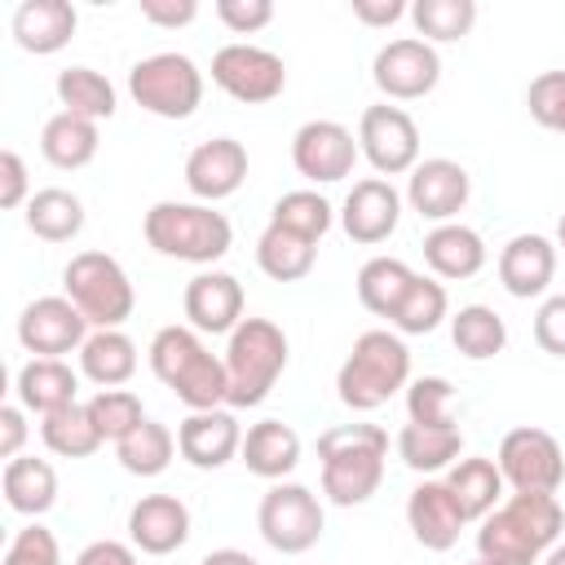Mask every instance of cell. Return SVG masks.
<instances>
[{"mask_svg": "<svg viewBox=\"0 0 565 565\" xmlns=\"http://www.w3.org/2000/svg\"><path fill=\"white\" fill-rule=\"evenodd\" d=\"M565 530V508L556 494H512L477 530V556L494 565H534L543 561Z\"/></svg>", "mask_w": 565, "mask_h": 565, "instance_id": "cell-1", "label": "cell"}, {"mask_svg": "<svg viewBox=\"0 0 565 565\" xmlns=\"http://www.w3.org/2000/svg\"><path fill=\"white\" fill-rule=\"evenodd\" d=\"M318 459H322V494L335 508H358L384 481L388 433L380 424H335L318 437Z\"/></svg>", "mask_w": 565, "mask_h": 565, "instance_id": "cell-2", "label": "cell"}, {"mask_svg": "<svg viewBox=\"0 0 565 565\" xmlns=\"http://www.w3.org/2000/svg\"><path fill=\"white\" fill-rule=\"evenodd\" d=\"M150 371L159 384H168L190 411H216L230 397L225 358L207 353L194 327H159L150 340Z\"/></svg>", "mask_w": 565, "mask_h": 565, "instance_id": "cell-3", "label": "cell"}, {"mask_svg": "<svg viewBox=\"0 0 565 565\" xmlns=\"http://www.w3.org/2000/svg\"><path fill=\"white\" fill-rule=\"evenodd\" d=\"M141 234L159 256L185 265H216L234 243L230 221L212 203H177V199L154 203L141 216Z\"/></svg>", "mask_w": 565, "mask_h": 565, "instance_id": "cell-4", "label": "cell"}, {"mask_svg": "<svg viewBox=\"0 0 565 565\" xmlns=\"http://www.w3.org/2000/svg\"><path fill=\"white\" fill-rule=\"evenodd\" d=\"M411 384V349L397 331H362L335 371V393L349 411H375Z\"/></svg>", "mask_w": 565, "mask_h": 565, "instance_id": "cell-5", "label": "cell"}, {"mask_svg": "<svg viewBox=\"0 0 565 565\" xmlns=\"http://www.w3.org/2000/svg\"><path fill=\"white\" fill-rule=\"evenodd\" d=\"M287 335L278 322L269 318H243L234 331H230V344H225V375H230V397L225 406L230 411H247V406H260L278 375L287 371Z\"/></svg>", "mask_w": 565, "mask_h": 565, "instance_id": "cell-6", "label": "cell"}, {"mask_svg": "<svg viewBox=\"0 0 565 565\" xmlns=\"http://www.w3.org/2000/svg\"><path fill=\"white\" fill-rule=\"evenodd\" d=\"M62 287H66V300L88 318L93 331H115L132 318V282L124 274V265L106 252H79L66 260L62 269Z\"/></svg>", "mask_w": 565, "mask_h": 565, "instance_id": "cell-7", "label": "cell"}, {"mask_svg": "<svg viewBox=\"0 0 565 565\" xmlns=\"http://www.w3.org/2000/svg\"><path fill=\"white\" fill-rule=\"evenodd\" d=\"M128 93L159 119H190L203 102V71L185 53H150L128 71Z\"/></svg>", "mask_w": 565, "mask_h": 565, "instance_id": "cell-8", "label": "cell"}, {"mask_svg": "<svg viewBox=\"0 0 565 565\" xmlns=\"http://www.w3.org/2000/svg\"><path fill=\"white\" fill-rule=\"evenodd\" d=\"M322 503L309 486L300 481H274L265 494H260V508H256V530L260 539L282 552V556H300L309 552L318 539H322Z\"/></svg>", "mask_w": 565, "mask_h": 565, "instance_id": "cell-9", "label": "cell"}, {"mask_svg": "<svg viewBox=\"0 0 565 565\" xmlns=\"http://www.w3.org/2000/svg\"><path fill=\"white\" fill-rule=\"evenodd\" d=\"M499 472L512 494H556L565 481V455L547 428H512L499 441Z\"/></svg>", "mask_w": 565, "mask_h": 565, "instance_id": "cell-10", "label": "cell"}, {"mask_svg": "<svg viewBox=\"0 0 565 565\" xmlns=\"http://www.w3.org/2000/svg\"><path fill=\"white\" fill-rule=\"evenodd\" d=\"M358 150L366 154V163L384 181L402 177V172H415V163H419V128L402 106L375 102L358 119Z\"/></svg>", "mask_w": 565, "mask_h": 565, "instance_id": "cell-11", "label": "cell"}, {"mask_svg": "<svg viewBox=\"0 0 565 565\" xmlns=\"http://www.w3.org/2000/svg\"><path fill=\"white\" fill-rule=\"evenodd\" d=\"M212 84L243 106H260L287 88V66L260 44H225L212 53Z\"/></svg>", "mask_w": 565, "mask_h": 565, "instance_id": "cell-12", "label": "cell"}, {"mask_svg": "<svg viewBox=\"0 0 565 565\" xmlns=\"http://www.w3.org/2000/svg\"><path fill=\"white\" fill-rule=\"evenodd\" d=\"M371 79L375 88L388 97V102H415V97H428L441 79V57L428 40L419 35H402V40H388L375 62H371Z\"/></svg>", "mask_w": 565, "mask_h": 565, "instance_id": "cell-13", "label": "cell"}, {"mask_svg": "<svg viewBox=\"0 0 565 565\" xmlns=\"http://www.w3.org/2000/svg\"><path fill=\"white\" fill-rule=\"evenodd\" d=\"M88 318L66 300V296H40L18 313V340L35 358H62L84 349L88 340Z\"/></svg>", "mask_w": 565, "mask_h": 565, "instance_id": "cell-14", "label": "cell"}, {"mask_svg": "<svg viewBox=\"0 0 565 565\" xmlns=\"http://www.w3.org/2000/svg\"><path fill=\"white\" fill-rule=\"evenodd\" d=\"M358 141L344 124L335 119H309L296 128L291 137V163L300 177L318 181V185H331V181H344L358 163Z\"/></svg>", "mask_w": 565, "mask_h": 565, "instance_id": "cell-15", "label": "cell"}, {"mask_svg": "<svg viewBox=\"0 0 565 565\" xmlns=\"http://www.w3.org/2000/svg\"><path fill=\"white\" fill-rule=\"evenodd\" d=\"M468 194H472L468 168L455 163V159H441V154L415 163V172H411V181H406V203H411L424 221H437V225L455 221V216L463 212Z\"/></svg>", "mask_w": 565, "mask_h": 565, "instance_id": "cell-16", "label": "cell"}, {"mask_svg": "<svg viewBox=\"0 0 565 565\" xmlns=\"http://www.w3.org/2000/svg\"><path fill=\"white\" fill-rule=\"evenodd\" d=\"M247 181V150L234 137L199 141L185 154V185L199 203H221Z\"/></svg>", "mask_w": 565, "mask_h": 565, "instance_id": "cell-17", "label": "cell"}, {"mask_svg": "<svg viewBox=\"0 0 565 565\" xmlns=\"http://www.w3.org/2000/svg\"><path fill=\"white\" fill-rule=\"evenodd\" d=\"M177 450H181L185 463L212 472V468H225L243 450V428H238L234 411H225V406H216V411H190L177 424Z\"/></svg>", "mask_w": 565, "mask_h": 565, "instance_id": "cell-18", "label": "cell"}, {"mask_svg": "<svg viewBox=\"0 0 565 565\" xmlns=\"http://www.w3.org/2000/svg\"><path fill=\"white\" fill-rule=\"evenodd\" d=\"M402 221V194L393 190V181L384 177H362L353 181V190L344 194L340 207V225L353 243H384Z\"/></svg>", "mask_w": 565, "mask_h": 565, "instance_id": "cell-19", "label": "cell"}, {"mask_svg": "<svg viewBox=\"0 0 565 565\" xmlns=\"http://www.w3.org/2000/svg\"><path fill=\"white\" fill-rule=\"evenodd\" d=\"M181 305H185V318L194 331L230 335L243 322V282L225 269H203L185 282Z\"/></svg>", "mask_w": 565, "mask_h": 565, "instance_id": "cell-20", "label": "cell"}, {"mask_svg": "<svg viewBox=\"0 0 565 565\" xmlns=\"http://www.w3.org/2000/svg\"><path fill=\"white\" fill-rule=\"evenodd\" d=\"M128 539L146 556H168L190 539V508L177 494H141L128 512Z\"/></svg>", "mask_w": 565, "mask_h": 565, "instance_id": "cell-21", "label": "cell"}, {"mask_svg": "<svg viewBox=\"0 0 565 565\" xmlns=\"http://www.w3.org/2000/svg\"><path fill=\"white\" fill-rule=\"evenodd\" d=\"M406 525H411L419 547L450 552L459 543V530L468 525V516L459 512V503L446 490V481H419L411 490V499H406Z\"/></svg>", "mask_w": 565, "mask_h": 565, "instance_id": "cell-22", "label": "cell"}, {"mask_svg": "<svg viewBox=\"0 0 565 565\" xmlns=\"http://www.w3.org/2000/svg\"><path fill=\"white\" fill-rule=\"evenodd\" d=\"M556 274V243L543 234H516L499 252V282L516 300H534L552 287Z\"/></svg>", "mask_w": 565, "mask_h": 565, "instance_id": "cell-23", "label": "cell"}, {"mask_svg": "<svg viewBox=\"0 0 565 565\" xmlns=\"http://www.w3.org/2000/svg\"><path fill=\"white\" fill-rule=\"evenodd\" d=\"M75 22H79V13H75L71 0H22L13 9L9 26H13L18 49H26V53H57V49L71 44Z\"/></svg>", "mask_w": 565, "mask_h": 565, "instance_id": "cell-24", "label": "cell"}, {"mask_svg": "<svg viewBox=\"0 0 565 565\" xmlns=\"http://www.w3.org/2000/svg\"><path fill=\"white\" fill-rule=\"evenodd\" d=\"M13 388H18V406L31 411V415H40V419L79 402V375L62 358H31L18 371Z\"/></svg>", "mask_w": 565, "mask_h": 565, "instance_id": "cell-25", "label": "cell"}, {"mask_svg": "<svg viewBox=\"0 0 565 565\" xmlns=\"http://www.w3.org/2000/svg\"><path fill=\"white\" fill-rule=\"evenodd\" d=\"M424 260H428V269H433L437 278L459 282V278L481 274V265H486V243H481V234H477L472 225L446 221V225H433V230L424 234Z\"/></svg>", "mask_w": 565, "mask_h": 565, "instance_id": "cell-26", "label": "cell"}, {"mask_svg": "<svg viewBox=\"0 0 565 565\" xmlns=\"http://www.w3.org/2000/svg\"><path fill=\"white\" fill-rule=\"evenodd\" d=\"M243 463L265 481H282L300 463V433L282 419H260L243 433Z\"/></svg>", "mask_w": 565, "mask_h": 565, "instance_id": "cell-27", "label": "cell"}, {"mask_svg": "<svg viewBox=\"0 0 565 565\" xmlns=\"http://www.w3.org/2000/svg\"><path fill=\"white\" fill-rule=\"evenodd\" d=\"M97 146H102L97 124L84 119V115H71V110L49 115L44 128H40V154H44L53 168H62V172L88 168L93 154H97Z\"/></svg>", "mask_w": 565, "mask_h": 565, "instance_id": "cell-28", "label": "cell"}, {"mask_svg": "<svg viewBox=\"0 0 565 565\" xmlns=\"http://www.w3.org/2000/svg\"><path fill=\"white\" fill-rule=\"evenodd\" d=\"M446 490L455 494L459 512L468 521H486L494 508H499V494H503V472L494 459L486 455H468V459H455L450 472H446Z\"/></svg>", "mask_w": 565, "mask_h": 565, "instance_id": "cell-29", "label": "cell"}, {"mask_svg": "<svg viewBox=\"0 0 565 565\" xmlns=\"http://www.w3.org/2000/svg\"><path fill=\"white\" fill-rule=\"evenodd\" d=\"M0 486H4V503L22 516H44L57 503V472L49 459H35V455L9 459Z\"/></svg>", "mask_w": 565, "mask_h": 565, "instance_id": "cell-30", "label": "cell"}, {"mask_svg": "<svg viewBox=\"0 0 565 565\" xmlns=\"http://www.w3.org/2000/svg\"><path fill=\"white\" fill-rule=\"evenodd\" d=\"M459 450H463V433L455 424L437 428V424H411L406 419L397 433V455L411 472H441L459 459Z\"/></svg>", "mask_w": 565, "mask_h": 565, "instance_id": "cell-31", "label": "cell"}, {"mask_svg": "<svg viewBox=\"0 0 565 565\" xmlns=\"http://www.w3.org/2000/svg\"><path fill=\"white\" fill-rule=\"evenodd\" d=\"M79 371L97 388H119L137 375V344L115 327V331H93L79 349Z\"/></svg>", "mask_w": 565, "mask_h": 565, "instance_id": "cell-32", "label": "cell"}, {"mask_svg": "<svg viewBox=\"0 0 565 565\" xmlns=\"http://www.w3.org/2000/svg\"><path fill=\"white\" fill-rule=\"evenodd\" d=\"M22 216H26V230L35 238H44V243H71L84 230V203H79V194L62 190V185L35 190Z\"/></svg>", "mask_w": 565, "mask_h": 565, "instance_id": "cell-33", "label": "cell"}, {"mask_svg": "<svg viewBox=\"0 0 565 565\" xmlns=\"http://www.w3.org/2000/svg\"><path fill=\"white\" fill-rule=\"evenodd\" d=\"M57 102H62V110H71V115H84V119H93V124H102V119H110L115 110H119V97H115V84L102 75V71H93V66H66V71H57Z\"/></svg>", "mask_w": 565, "mask_h": 565, "instance_id": "cell-34", "label": "cell"}, {"mask_svg": "<svg viewBox=\"0 0 565 565\" xmlns=\"http://www.w3.org/2000/svg\"><path fill=\"white\" fill-rule=\"evenodd\" d=\"M415 282V269L397 256H371L362 269H358V300L362 309H371L375 318H393L402 296L411 291Z\"/></svg>", "mask_w": 565, "mask_h": 565, "instance_id": "cell-35", "label": "cell"}, {"mask_svg": "<svg viewBox=\"0 0 565 565\" xmlns=\"http://www.w3.org/2000/svg\"><path fill=\"white\" fill-rule=\"evenodd\" d=\"M40 437H44V446H49L53 455H62V459H88V455H97L102 441H106L102 428H97V419H93V411H88V402H75V406H62V411L44 415Z\"/></svg>", "mask_w": 565, "mask_h": 565, "instance_id": "cell-36", "label": "cell"}, {"mask_svg": "<svg viewBox=\"0 0 565 565\" xmlns=\"http://www.w3.org/2000/svg\"><path fill=\"white\" fill-rule=\"evenodd\" d=\"M318 260V243L291 234V230H278V225H265V234L256 238V265L274 278V282H300Z\"/></svg>", "mask_w": 565, "mask_h": 565, "instance_id": "cell-37", "label": "cell"}, {"mask_svg": "<svg viewBox=\"0 0 565 565\" xmlns=\"http://www.w3.org/2000/svg\"><path fill=\"white\" fill-rule=\"evenodd\" d=\"M115 455H119L124 472H132V477H159L172 463V455H181V450H177V437H172L168 424L146 419L124 441H115Z\"/></svg>", "mask_w": 565, "mask_h": 565, "instance_id": "cell-38", "label": "cell"}, {"mask_svg": "<svg viewBox=\"0 0 565 565\" xmlns=\"http://www.w3.org/2000/svg\"><path fill=\"white\" fill-rule=\"evenodd\" d=\"M450 340L463 358L472 362H486L494 353H503L508 344V322L490 309V305H463L455 318H450Z\"/></svg>", "mask_w": 565, "mask_h": 565, "instance_id": "cell-39", "label": "cell"}, {"mask_svg": "<svg viewBox=\"0 0 565 565\" xmlns=\"http://www.w3.org/2000/svg\"><path fill=\"white\" fill-rule=\"evenodd\" d=\"M331 221H335V207H331L318 190H287V194L274 199V207H269V225L291 230V234H300V238H309V243H318V238L331 230Z\"/></svg>", "mask_w": 565, "mask_h": 565, "instance_id": "cell-40", "label": "cell"}, {"mask_svg": "<svg viewBox=\"0 0 565 565\" xmlns=\"http://www.w3.org/2000/svg\"><path fill=\"white\" fill-rule=\"evenodd\" d=\"M446 309H450V300H446V287H441L437 278H424V274H415L411 291L402 296V305H397V313H393L388 322H393L402 335H428V331H437V327H441Z\"/></svg>", "mask_w": 565, "mask_h": 565, "instance_id": "cell-41", "label": "cell"}, {"mask_svg": "<svg viewBox=\"0 0 565 565\" xmlns=\"http://www.w3.org/2000/svg\"><path fill=\"white\" fill-rule=\"evenodd\" d=\"M411 22L419 31V40H463L477 22V0H415L411 4Z\"/></svg>", "mask_w": 565, "mask_h": 565, "instance_id": "cell-42", "label": "cell"}, {"mask_svg": "<svg viewBox=\"0 0 565 565\" xmlns=\"http://www.w3.org/2000/svg\"><path fill=\"white\" fill-rule=\"evenodd\" d=\"M88 411L102 428L106 441H124L137 424H146V411H141V397L128 393V388H102L88 397Z\"/></svg>", "mask_w": 565, "mask_h": 565, "instance_id": "cell-43", "label": "cell"}, {"mask_svg": "<svg viewBox=\"0 0 565 565\" xmlns=\"http://www.w3.org/2000/svg\"><path fill=\"white\" fill-rule=\"evenodd\" d=\"M406 415L411 424H455V388L446 375H419L406 384Z\"/></svg>", "mask_w": 565, "mask_h": 565, "instance_id": "cell-44", "label": "cell"}, {"mask_svg": "<svg viewBox=\"0 0 565 565\" xmlns=\"http://www.w3.org/2000/svg\"><path fill=\"white\" fill-rule=\"evenodd\" d=\"M525 106H530V115H534L543 128H552V132L565 137V71H543V75H534L530 88H525Z\"/></svg>", "mask_w": 565, "mask_h": 565, "instance_id": "cell-45", "label": "cell"}, {"mask_svg": "<svg viewBox=\"0 0 565 565\" xmlns=\"http://www.w3.org/2000/svg\"><path fill=\"white\" fill-rule=\"evenodd\" d=\"M0 565H62V547L53 539V530H44L40 521H31L26 530L13 534L9 552Z\"/></svg>", "mask_w": 565, "mask_h": 565, "instance_id": "cell-46", "label": "cell"}, {"mask_svg": "<svg viewBox=\"0 0 565 565\" xmlns=\"http://www.w3.org/2000/svg\"><path fill=\"white\" fill-rule=\"evenodd\" d=\"M534 344L552 358H565V291L547 296L534 313Z\"/></svg>", "mask_w": 565, "mask_h": 565, "instance_id": "cell-47", "label": "cell"}, {"mask_svg": "<svg viewBox=\"0 0 565 565\" xmlns=\"http://www.w3.org/2000/svg\"><path fill=\"white\" fill-rule=\"evenodd\" d=\"M216 18L234 35H256L260 26L274 22V4L269 0H216Z\"/></svg>", "mask_w": 565, "mask_h": 565, "instance_id": "cell-48", "label": "cell"}, {"mask_svg": "<svg viewBox=\"0 0 565 565\" xmlns=\"http://www.w3.org/2000/svg\"><path fill=\"white\" fill-rule=\"evenodd\" d=\"M31 185H26V163L18 150H0V207H26Z\"/></svg>", "mask_w": 565, "mask_h": 565, "instance_id": "cell-49", "label": "cell"}, {"mask_svg": "<svg viewBox=\"0 0 565 565\" xmlns=\"http://www.w3.org/2000/svg\"><path fill=\"white\" fill-rule=\"evenodd\" d=\"M141 18L154 22V26L177 31V26H185V22L199 18V4L194 0H141Z\"/></svg>", "mask_w": 565, "mask_h": 565, "instance_id": "cell-50", "label": "cell"}, {"mask_svg": "<svg viewBox=\"0 0 565 565\" xmlns=\"http://www.w3.org/2000/svg\"><path fill=\"white\" fill-rule=\"evenodd\" d=\"M22 441H26V411L22 406H0V459H18L22 455Z\"/></svg>", "mask_w": 565, "mask_h": 565, "instance_id": "cell-51", "label": "cell"}, {"mask_svg": "<svg viewBox=\"0 0 565 565\" xmlns=\"http://www.w3.org/2000/svg\"><path fill=\"white\" fill-rule=\"evenodd\" d=\"M75 565H137V547L119 539H97L75 556Z\"/></svg>", "mask_w": 565, "mask_h": 565, "instance_id": "cell-52", "label": "cell"}, {"mask_svg": "<svg viewBox=\"0 0 565 565\" xmlns=\"http://www.w3.org/2000/svg\"><path fill=\"white\" fill-rule=\"evenodd\" d=\"M411 9L402 0H353V18L366 26H393L397 18H406Z\"/></svg>", "mask_w": 565, "mask_h": 565, "instance_id": "cell-53", "label": "cell"}, {"mask_svg": "<svg viewBox=\"0 0 565 565\" xmlns=\"http://www.w3.org/2000/svg\"><path fill=\"white\" fill-rule=\"evenodd\" d=\"M199 565H260V561L247 556V552H238V547H216V552H207Z\"/></svg>", "mask_w": 565, "mask_h": 565, "instance_id": "cell-54", "label": "cell"}, {"mask_svg": "<svg viewBox=\"0 0 565 565\" xmlns=\"http://www.w3.org/2000/svg\"><path fill=\"white\" fill-rule=\"evenodd\" d=\"M543 565H565V539H561V543H556V547L543 556Z\"/></svg>", "mask_w": 565, "mask_h": 565, "instance_id": "cell-55", "label": "cell"}, {"mask_svg": "<svg viewBox=\"0 0 565 565\" xmlns=\"http://www.w3.org/2000/svg\"><path fill=\"white\" fill-rule=\"evenodd\" d=\"M556 247H565V212H561V221H556Z\"/></svg>", "mask_w": 565, "mask_h": 565, "instance_id": "cell-56", "label": "cell"}, {"mask_svg": "<svg viewBox=\"0 0 565 565\" xmlns=\"http://www.w3.org/2000/svg\"><path fill=\"white\" fill-rule=\"evenodd\" d=\"M472 565H494V561H486V556H477V561H472Z\"/></svg>", "mask_w": 565, "mask_h": 565, "instance_id": "cell-57", "label": "cell"}]
</instances>
